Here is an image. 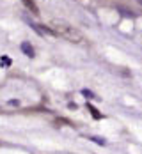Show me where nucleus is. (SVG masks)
<instances>
[{
  "label": "nucleus",
  "instance_id": "1",
  "mask_svg": "<svg viewBox=\"0 0 142 154\" xmlns=\"http://www.w3.org/2000/svg\"><path fill=\"white\" fill-rule=\"evenodd\" d=\"M53 25H55V29L59 30V34H62V35H68V37H71V39H75V37H80L78 32L73 30L69 25H66V23H62V21H61V23H59V21H55Z\"/></svg>",
  "mask_w": 142,
  "mask_h": 154
},
{
  "label": "nucleus",
  "instance_id": "2",
  "mask_svg": "<svg viewBox=\"0 0 142 154\" xmlns=\"http://www.w3.org/2000/svg\"><path fill=\"white\" fill-rule=\"evenodd\" d=\"M21 51L27 55V57H34V48H32V45L30 43H21Z\"/></svg>",
  "mask_w": 142,
  "mask_h": 154
},
{
  "label": "nucleus",
  "instance_id": "3",
  "mask_svg": "<svg viewBox=\"0 0 142 154\" xmlns=\"http://www.w3.org/2000/svg\"><path fill=\"white\" fill-rule=\"evenodd\" d=\"M23 2H25V5H27L30 11H34V14H37V5H36L32 0H23Z\"/></svg>",
  "mask_w": 142,
  "mask_h": 154
},
{
  "label": "nucleus",
  "instance_id": "4",
  "mask_svg": "<svg viewBox=\"0 0 142 154\" xmlns=\"http://www.w3.org/2000/svg\"><path fill=\"white\" fill-rule=\"evenodd\" d=\"M87 108H89V110L93 112V115H94V119H101V113H98V110H96L94 106H91V105L87 103Z\"/></svg>",
  "mask_w": 142,
  "mask_h": 154
},
{
  "label": "nucleus",
  "instance_id": "5",
  "mask_svg": "<svg viewBox=\"0 0 142 154\" xmlns=\"http://www.w3.org/2000/svg\"><path fill=\"white\" fill-rule=\"evenodd\" d=\"M137 2H139V4H140V5H142V0H137Z\"/></svg>",
  "mask_w": 142,
  "mask_h": 154
}]
</instances>
